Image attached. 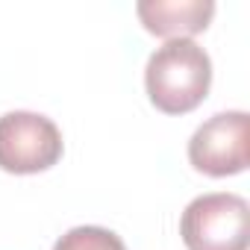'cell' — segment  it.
I'll use <instances>...</instances> for the list:
<instances>
[{
  "label": "cell",
  "instance_id": "5",
  "mask_svg": "<svg viewBox=\"0 0 250 250\" xmlns=\"http://www.w3.org/2000/svg\"><path fill=\"white\" fill-rule=\"evenodd\" d=\"M136 15L150 36L174 42L203 33L215 15V3L212 0H142L136 3Z\"/></svg>",
  "mask_w": 250,
  "mask_h": 250
},
{
  "label": "cell",
  "instance_id": "3",
  "mask_svg": "<svg viewBox=\"0 0 250 250\" xmlns=\"http://www.w3.org/2000/svg\"><path fill=\"white\" fill-rule=\"evenodd\" d=\"M62 153V133L47 115L24 109L0 115V171L39 174L53 168Z\"/></svg>",
  "mask_w": 250,
  "mask_h": 250
},
{
  "label": "cell",
  "instance_id": "2",
  "mask_svg": "<svg viewBox=\"0 0 250 250\" xmlns=\"http://www.w3.org/2000/svg\"><path fill=\"white\" fill-rule=\"evenodd\" d=\"M180 235L188 250H247L250 247V206L229 191L194 197L183 218Z\"/></svg>",
  "mask_w": 250,
  "mask_h": 250
},
{
  "label": "cell",
  "instance_id": "6",
  "mask_svg": "<svg viewBox=\"0 0 250 250\" xmlns=\"http://www.w3.org/2000/svg\"><path fill=\"white\" fill-rule=\"evenodd\" d=\"M53 250H127V244L106 227H74L53 244Z\"/></svg>",
  "mask_w": 250,
  "mask_h": 250
},
{
  "label": "cell",
  "instance_id": "4",
  "mask_svg": "<svg viewBox=\"0 0 250 250\" xmlns=\"http://www.w3.org/2000/svg\"><path fill=\"white\" fill-rule=\"evenodd\" d=\"M188 162L206 177H232L250 165V115L218 112L188 139Z\"/></svg>",
  "mask_w": 250,
  "mask_h": 250
},
{
  "label": "cell",
  "instance_id": "1",
  "mask_svg": "<svg viewBox=\"0 0 250 250\" xmlns=\"http://www.w3.org/2000/svg\"><path fill=\"white\" fill-rule=\"evenodd\" d=\"M150 103L165 115L194 112L212 88V59L191 39H174L156 47L145 68Z\"/></svg>",
  "mask_w": 250,
  "mask_h": 250
}]
</instances>
